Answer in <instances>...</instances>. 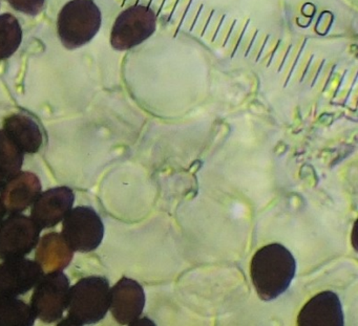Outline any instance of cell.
Masks as SVG:
<instances>
[{
  "label": "cell",
  "instance_id": "cell-12",
  "mask_svg": "<svg viewBox=\"0 0 358 326\" xmlns=\"http://www.w3.org/2000/svg\"><path fill=\"white\" fill-rule=\"evenodd\" d=\"M41 190L43 186L36 175L20 171L0 190V202L7 214L22 213L32 206L43 192Z\"/></svg>",
  "mask_w": 358,
  "mask_h": 326
},
{
  "label": "cell",
  "instance_id": "cell-4",
  "mask_svg": "<svg viewBox=\"0 0 358 326\" xmlns=\"http://www.w3.org/2000/svg\"><path fill=\"white\" fill-rule=\"evenodd\" d=\"M156 29L154 10L146 6H133L121 12L115 20L110 32V45L115 51H129L148 40Z\"/></svg>",
  "mask_w": 358,
  "mask_h": 326
},
{
  "label": "cell",
  "instance_id": "cell-2",
  "mask_svg": "<svg viewBox=\"0 0 358 326\" xmlns=\"http://www.w3.org/2000/svg\"><path fill=\"white\" fill-rule=\"evenodd\" d=\"M110 281L102 276H90L70 288L68 317L58 326H83L98 323L110 311Z\"/></svg>",
  "mask_w": 358,
  "mask_h": 326
},
{
  "label": "cell",
  "instance_id": "cell-7",
  "mask_svg": "<svg viewBox=\"0 0 358 326\" xmlns=\"http://www.w3.org/2000/svg\"><path fill=\"white\" fill-rule=\"evenodd\" d=\"M43 230L31 217L10 214L0 221V260L24 258L38 246Z\"/></svg>",
  "mask_w": 358,
  "mask_h": 326
},
{
  "label": "cell",
  "instance_id": "cell-19",
  "mask_svg": "<svg viewBox=\"0 0 358 326\" xmlns=\"http://www.w3.org/2000/svg\"><path fill=\"white\" fill-rule=\"evenodd\" d=\"M131 325H156L154 321L148 319V318H139V319L136 320Z\"/></svg>",
  "mask_w": 358,
  "mask_h": 326
},
{
  "label": "cell",
  "instance_id": "cell-18",
  "mask_svg": "<svg viewBox=\"0 0 358 326\" xmlns=\"http://www.w3.org/2000/svg\"><path fill=\"white\" fill-rule=\"evenodd\" d=\"M15 11L24 15L37 16L45 8V0H6Z\"/></svg>",
  "mask_w": 358,
  "mask_h": 326
},
{
  "label": "cell",
  "instance_id": "cell-11",
  "mask_svg": "<svg viewBox=\"0 0 358 326\" xmlns=\"http://www.w3.org/2000/svg\"><path fill=\"white\" fill-rule=\"evenodd\" d=\"M299 326H343V305L341 299L331 290L312 297L299 311Z\"/></svg>",
  "mask_w": 358,
  "mask_h": 326
},
{
  "label": "cell",
  "instance_id": "cell-14",
  "mask_svg": "<svg viewBox=\"0 0 358 326\" xmlns=\"http://www.w3.org/2000/svg\"><path fill=\"white\" fill-rule=\"evenodd\" d=\"M36 261L45 273L64 271L73 259L72 249L59 233H49L39 240Z\"/></svg>",
  "mask_w": 358,
  "mask_h": 326
},
{
  "label": "cell",
  "instance_id": "cell-8",
  "mask_svg": "<svg viewBox=\"0 0 358 326\" xmlns=\"http://www.w3.org/2000/svg\"><path fill=\"white\" fill-rule=\"evenodd\" d=\"M45 275L36 260L8 259L0 263V297H18L32 290Z\"/></svg>",
  "mask_w": 358,
  "mask_h": 326
},
{
  "label": "cell",
  "instance_id": "cell-17",
  "mask_svg": "<svg viewBox=\"0 0 358 326\" xmlns=\"http://www.w3.org/2000/svg\"><path fill=\"white\" fill-rule=\"evenodd\" d=\"M24 154L8 137L3 129H0V172L9 181L22 171Z\"/></svg>",
  "mask_w": 358,
  "mask_h": 326
},
{
  "label": "cell",
  "instance_id": "cell-9",
  "mask_svg": "<svg viewBox=\"0 0 358 326\" xmlns=\"http://www.w3.org/2000/svg\"><path fill=\"white\" fill-rule=\"evenodd\" d=\"M143 286L131 278L123 277L110 288V311L121 325H131L145 307Z\"/></svg>",
  "mask_w": 358,
  "mask_h": 326
},
{
  "label": "cell",
  "instance_id": "cell-6",
  "mask_svg": "<svg viewBox=\"0 0 358 326\" xmlns=\"http://www.w3.org/2000/svg\"><path fill=\"white\" fill-rule=\"evenodd\" d=\"M62 235L73 252H92L103 240L104 223L91 207H76L64 217Z\"/></svg>",
  "mask_w": 358,
  "mask_h": 326
},
{
  "label": "cell",
  "instance_id": "cell-5",
  "mask_svg": "<svg viewBox=\"0 0 358 326\" xmlns=\"http://www.w3.org/2000/svg\"><path fill=\"white\" fill-rule=\"evenodd\" d=\"M70 279L62 271L50 272L34 286L31 309L36 319L53 323L62 319L68 307Z\"/></svg>",
  "mask_w": 358,
  "mask_h": 326
},
{
  "label": "cell",
  "instance_id": "cell-3",
  "mask_svg": "<svg viewBox=\"0 0 358 326\" xmlns=\"http://www.w3.org/2000/svg\"><path fill=\"white\" fill-rule=\"evenodd\" d=\"M101 24V10L94 0H70L58 13V38L66 50L80 49L97 36Z\"/></svg>",
  "mask_w": 358,
  "mask_h": 326
},
{
  "label": "cell",
  "instance_id": "cell-16",
  "mask_svg": "<svg viewBox=\"0 0 358 326\" xmlns=\"http://www.w3.org/2000/svg\"><path fill=\"white\" fill-rule=\"evenodd\" d=\"M22 24L13 14H0V61L12 57L22 45Z\"/></svg>",
  "mask_w": 358,
  "mask_h": 326
},
{
  "label": "cell",
  "instance_id": "cell-1",
  "mask_svg": "<svg viewBox=\"0 0 358 326\" xmlns=\"http://www.w3.org/2000/svg\"><path fill=\"white\" fill-rule=\"evenodd\" d=\"M296 274L292 253L280 244H267L257 251L250 263V276L257 294L263 301H272L284 294Z\"/></svg>",
  "mask_w": 358,
  "mask_h": 326
},
{
  "label": "cell",
  "instance_id": "cell-10",
  "mask_svg": "<svg viewBox=\"0 0 358 326\" xmlns=\"http://www.w3.org/2000/svg\"><path fill=\"white\" fill-rule=\"evenodd\" d=\"M75 202V193L71 188H52L41 192V195L33 202L31 218L41 230L55 227L64 221L72 210Z\"/></svg>",
  "mask_w": 358,
  "mask_h": 326
},
{
  "label": "cell",
  "instance_id": "cell-21",
  "mask_svg": "<svg viewBox=\"0 0 358 326\" xmlns=\"http://www.w3.org/2000/svg\"><path fill=\"white\" fill-rule=\"evenodd\" d=\"M7 179L3 177V173L0 172V190L3 189V186H5V184L7 183Z\"/></svg>",
  "mask_w": 358,
  "mask_h": 326
},
{
  "label": "cell",
  "instance_id": "cell-15",
  "mask_svg": "<svg viewBox=\"0 0 358 326\" xmlns=\"http://www.w3.org/2000/svg\"><path fill=\"white\" fill-rule=\"evenodd\" d=\"M34 313L17 297H0V326H33Z\"/></svg>",
  "mask_w": 358,
  "mask_h": 326
},
{
  "label": "cell",
  "instance_id": "cell-13",
  "mask_svg": "<svg viewBox=\"0 0 358 326\" xmlns=\"http://www.w3.org/2000/svg\"><path fill=\"white\" fill-rule=\"evenodd\" d=\"M3 131L24 154H34L43 146V135L36 121L26 114H16L3 121Z\"/></svg>",
  "mask_w": 358,
  "mask_h": 326
},
{
  "label": "cell",
  "instance_id": "cell-20",
  "mask_svg": "<svg viewBox=\"0 0 358 326\" xmlns=\"http://www.w3.org/2000/svg\"><path fill=\"white\" fill-rule=\"evenodd\" d=\"M6 214H7V212H6L3 204H1V202H0V221H3V219L5 218Z\"/></svg>",
  "mask_w": 358,
  "mask_h": 326
}]
</instances>
